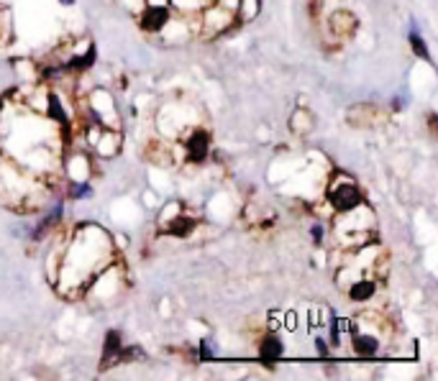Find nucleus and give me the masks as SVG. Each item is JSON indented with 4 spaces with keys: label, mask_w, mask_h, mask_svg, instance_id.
Returning <instances> with one entry per match:
<instances>
[{
    "label": "nucleus",
    "mask_w": 438,
    "mask_h": 381,
    "mask_svg": "<svg viewBox=\"0 0 438 381\" xmlns=\"http://www.w3.org/2000/svg\"><path fill=\"white\" fill-rule=\"evenodd\" d=\"M44 116H47L49 123H54V126H67L69 123V113L64 110V103L59 98L54 90H47V95H44Z\"/></svg>",
    "instance_id": "nucleus-8"
},
{
    "label": "nucleus",
    "mask_w": 438,
    "mask_h": 381,
    "mask_svg": "<svg viewBox=\"0 0 438 381\" xmlns=\"http://www.w3.org/2000/svg\"><path fill=\"white\" fill-rule=\"evenodd\" d=\"M93 62H95V47L88 44L80 57H69L67 62H64V69H77V72H82V69L93 67Z\"/></svg>",
    "instance_id": "nucleus-12"
},
{
    "label": "nucleus",
    "mask_w": 438,
    "mask_h": 381,
    "mask_svg": "<svg viewBox=\"0 0 438 381\" xmlns=\"http://www.w3.org/2000/svg\"><path fill=\"white\" fill-rule=\"evenodd\" d=\"M377 292H380V284H377V279L369 276V274H356V279L351 284H346V297L356 304H364V302H369V300H374Z\"/></svg>",
    "instance_id": "nucleus-5"
},
{
    "label": "nucleus",
    "mask_w": 438,
    "mask_h": 381,
    "mask_svg": "<svg viewBox=\"0 0 438 381\" xmlns=\"http://www.w3.org/2000/svg\"><path fill=\"white\" fill-rule=\"evenodd\" d=\"M311 238L315 241V244H323V225L321 223H315L311 228Z\"/></svg>",
    "instance_id": "nucleus-18"
},
{
    "label": "nucleus",
    "mask_w": 438,
    "mask_h": 381,
    "mask_svg": "<svg viewBox=\"0 0 438 381\" xmlns=\"http://www.w3.org/2000/svg\"><path fill=\"white\" fill-rule=\"evenodd\" d=\"M185 157L193 161V164H203L208 154H210V133L205 128H193L185 138Z\"/></svg>",
    "instance_id": "nucleus-4"
},
{
    "label": "nucleus",
    "mask_w": 438,
    "mask_h": 381,
    "mask_svg": "<svg viewBox=\"0 0 438 381\" xmlns=\"http://www.w3.org/2000/svg\"><path fill=\"white\" fill-rule=\"evenodd\" d=\"M326 197H328V202H331V207L336 213H349V210H354L356 205L364 202V195H361L359 185H356L349 174H343V172H339V174L328 182Z\"/></svg>",
    "instance_id": "nucleus-1"
},
{
    "label": "nucleus",
    "mask_w": 438,
    "mask_h": 381,
    "mask_svg": "<svg viewBox=\"0 0 438 381\" xmlns=\"http://www.w3.org/2000/svg\"><path fill=\"white\" fill-rule=\"evenodd\" d=\"M282 353H284V343L277 332L269 330L267 335H262V341H259V358H262L267 366H274V363L282 358Z\"/></svg>",
    "instance_id": "nucleus-7"
},
{
    "label": "nucleus",
    "mask_w": 438,
    "mask_h": 381,
    "mask_svg": "<svg viewBox=\"0 0 438 381\" xmlns=\"http://www.w3.org/2000/svg\"><path fill=\"white\" fill-rule=\"evenodd\" d=\"M408 39H410V47H413V54H415L418 59H423V62H430L428 44H426V39L420 36V31L415 29V26L410 29V36H408Z\"/></svg>",
    "instance_id": "nucleus-13"
},
{
    "label": "nucleus",
    "mask_w": 438,
    "mask_h": 381,
    "mask_svg": "<svg viewBox=\"0 0 438 381\" xmlns=\"http://www.w3.org/2000/svg\"><path fill=\"white\" fill-rule=\"evenodd\" d=\"M328 23H331V29L336 31L339 36H349L351 31L356 29V18L351 16L349 10H336Z\"/></svg>",
    "instance_id": "nucleus-11"
},
{
    "label": "nucleus",
    "mask_w": 438,
    "mask_h": 381,
    "mask_svg": "<svg viewBox=\"0 0 438 381\" xmlns=\"http://www.w3.org/2000/svg\"><path fill=\"white\" fill-rule=\"evenodd\" d=\"M295 325H297V315L287 313V328H295Z\"/></svg>",
    "instance_id": "nucleus-20"
},
{
    "label": "nucleus",
    "mask_w": 438,
    "mask_h": 381,
    "mask_svg": "<svg viewBox=\"0 0 438 381\" xmlns=\"http://www.w3.org/2000/svg\"><path fill=\"white\" fill-rule=\"evenodd\" d=\"M162 228H165V233L177 235V238H185V235H190L195 231V220L190 215H185L182 210H180V213L169 218L167 223H162Z\"/></svg>",
    "instance_id": "nucleus-9"
},
{
    "label": "nucleus",
    "mask_w": 438,
    "mask_h": 381,
    "mask_svg": "<svg viewBox=\"0 0 438 381\" xmlns=\"http://www.w3.org/2000/svg\"><path fill=\"white\" fill-rule=\"evenodd\" d=\"M169 21H172L169 3L146 0L144 10H141V16H138V26H141V31H146V34H159V31H165L167 26H169Z\"/></svg>",
    "instance_id": "nucleus-3"
},
{
    "label": "nucleus",
    "mask_w": 438,
    "mask_h": 381,
    "mask_svg": "<svg viewBox=\"0 0 438 381\" xmlns=\"http://www.w3.org/2000/svg\"><path fill=\"white\" fill-rule=\"evenodd\" d=\"M62 5H75V0H59Z\"/></svg>",
    "instance_id": "nucleus-21"
},
{
    "label": "nucleus",
    "mask_w": 438,
    "mask_h": 381,
    "mask_svg": "<svg viewBox=\"0 0 438 381\" xmlns=\"http://www.w3.org/2000/svg\"><path fill=\"white\" fill-rule=\"evenodd\" d=\"M197 353H200V361H213V358H218V345L210 343V338H203L197 345Z\"/></svg>",
    "instance_id": "nucleus-15"
},
{
    "label": "nucleus",
    "mask_w": 438,
    "mask_h": 381,
    "mask_svg": "<svg viewBox=\"0 0 438 381\" xmlns=\"http://www.w3.org/2000/svg\"><path fill=\"white\" fill-rule=\"evenodd\" d=\"M88 141H93V146L100 157H116L118 148H121V133L118 131H106V128H95L93 136L88 133Z\"/></svg>",
    "instance_id": "nucleus-6"
},
{
    "label": "nucleus",
    "mask_w": 438,
    "mask_h": 381,
    "mask_svg": "<svg viewBox=\"0 0 438 381\" xmlns=\"http://www.w3.org/2000/svg\"><path fill=\"white\" fill-rule=\"evenodd\" d=\"M349 338H351V351L359 358H372L377 356L382 348V338L377 330H364L359 320H349Z\"/></svg>",
    "instance_id": "nucleus-2"
},
{
    "label": "nucleus",
    "mask_w": 438,
    "mask_h": 381,
    "mask_svg": "<svg viewBox=\"0 0 438 381\" xmlns=\"http://www.w3.org/2000/svg\"><path fill=\"white\" fill-rule=\"evenodd\" d=\"M88 195H93V189H90L88 182H77V185H72V189H69V197H75V200L88 197Z\"/></svg>",
    "instance_id": "nucleus-16"
},
{
    "label": "nucleus",
    "mask_w": 438,
    "mask_h": 381,
    "mask_svg": "<svg viewBox=\"0 0 438 381\" xmlns=\"http://www.w3.org/2000/svg\"><path fill=\"white\" fill-rule=\"evenodd\" d=\"M239 5H246V13H243L246 21L254 18V16L259 13V0H239Z\"/></svg>",
    "instance_id": "nucleus-17"
},
{
    "label": "nucleus",
    "mask_w": 438,
    "mask_h": 381,
    "mask_svg": "<svg viewBox=\"0 0 438 381\" xmlns=\"http://www.w3.org/2000/svg\"><path fill=\"white\" fill-rule=\"evenodd\" d=\"M315 348H318V356H328V343L323 341V338H318V335H315Z\"/></svg>",
    "instance_id": "nucleus-19"
},
{
    "label": "nucleus",
    "mask_w": 438,
    "mask_h": 381,
    "mask_svg": "<svg viewBox=\"0 0 438 381\" xmlns=\"http://www.w3.org/2000/svg\"><path fill=\"white\" fill-rule=\"evenodd\" d=\"M126 351L123 348V341H121V332L118 330H108L106 332V343H103V369L106 363H116V358H121V353Z\"/></svg>",
    "instance_id": "nucleus-10"
},
{
    "label": "nucleus",
    "mask_w": 438,
    "mask_h": 381,
    "mask_svg": "<svg viewBox=\"0 0 438 381\" xmlns=\"http://www.w3.org/2000/svg\"><path fill=\"white\" fill-rule=\"evenodd\" d=\"M290 126H292V131H297V133H308V131L313 128L311 113H308V110H297V113L292 116Z\"/></svg>",
    "instance_id": "nucleus-14"
}]
</instances>
